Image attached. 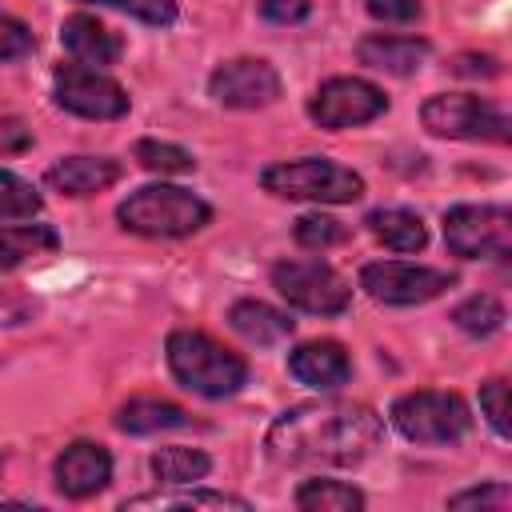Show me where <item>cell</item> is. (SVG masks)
<instances>
[{
	"mask_svg": "<svg viewBox=\"0 0 512 512\" xmlns=\"http://www.w3.org/2000/svg\"><path fill=\"white\" fill-rule=\"evenodd\" d=\"M192 416L172 404V400H156V396H136L128 404L116 408V428L128 436H152V432H168V428H188Z\"/></svg>",
	"mask_w": 512,
	"mask_h": 512,
	"instance_id": "d6986e66",
	"label": "cell"
},
{
	"mask_svg": "<svg viewBox=\"0 0 512 512\" xmlns=\"http://www.w3.org/2000/svg\"><path fill=\"white\" fill-rule=\"evenodd\" d=\"M384 436V420L368 404L312 400L280 412L264 436L268 460L280 468H352Z\"/></svg>",
	"mask_w": 512,
	"mask_h": 512,
	"instance_id": "6da1fadb",
	"label": "cell"
},
{
	"mask_svg": "<svg viewBox=\"0 0 512 512\" xmlns=\"http://www.w3.org/2000/svg\"><path fill=\"white\" fill-rule=\"evenodd\" d=\"M60 236L52 224H16V228H0V272L20 268L28 256L40 252H56Z\"/></svg>",
	"mask_w": 512,
	"mask_h": 512,
	"instance_id": "7402d4cb",
	"label": "cell"
},
{
	"mask_svg": "<svg viewBox=\"0 0 512 512\" xmlns=\"http://www.w3.org/2000/svg\"><path fill=\"white\" fill-rule=\"evenodd\" d=\"M512 504V488L492 480V484H476V488H464L456 496H448V508H508Z\"/></svg>",
	"mask_w": 512,
	"mask_h": 512,
	"instance_id": "4dcf8cb0",
	"label": "cell"
},
{
	"mask_svg": "<svg viewBox=\"0 0 512 512\" xmlns=\"http://www.w3.org/2000/svg\"><path fill=\"white\" fill-rule=\"evenodd\" d=\"M260 184L280 200H312V204H352L364 196V180L328 156L280 160L260 172Z\"/></svg>",
	"mask_w": 512,
	"mask_h": 512,
	"instance_id": "277c9868",
	"label": "cell"
},
{
	"mask_svg": "<svg viewBox=\"0 0 512 512\" xmlns=\"http://www.w3.org/2000/svg\"><path fill=\"white\" fill-rule=\"evenodd\" d=\"M308 12H312L308 0H260V16L268 24H300L308 20Z\"/></svg>",
	"mask_w": 512,
	"mask_h": 512,
	"instance_id": "e575fe53",
	"label": "cell"
},
{
	"mask_svg": "<svg viewBox=\"0 0 512 512\" xmlns=\"http://www.w3.org/2000/svg\"><path fill=\"white\" fill-rule=\"evenodd\" d=\"M36 308L40 304L32 292H24L20 284H0V328H16V324L32 320Z\"/></svg>",
	"mask_w": 512,
	"mask_h": 512,
	"instance_id": "d6a6232c",
	"label": "cell"
},
{
	"mask_svg": "<svg viewBox=\"0 0 512 512\" xmlns=\"http://www.w3.org/2000/svg\"><path fill=\"white\" fill-rule=\"evenodd\" d=\"M296 244H304V248H332V244H344L348 240V228L340 224V220H332V216H324V212H308V216H300L296 220Z\"/></svg>",
	"mask_w": 512,
	"mask_h": 512,
	"instance_id": "83f0119b",
	"label": "cell"
},
{
	"mask_svg": "<svg viewBox=\"0 0 512 512\" xmlns=\"http://www.w3.org/2000/svg\"><path fill=\"white\" fill-rule=\"evenodd\" d=\"M296 508L304 512H360L364 492L344 480H304L296 488Z\"/></svg>",
	"mask_w": 512,
	"mask_h": 512,
	"instance_id": "603a6c76",
	"label": "cell"
},
{
	"mask_svg": "<svg viewBox=\"0 0 512 512\" xmlns=\"http://www.w3.org/2000/svg\"><path fill=\"white\" fill-rule=\"evenodd\" d=\"M480 412L492 424V432L500 440H508V380H484L480 384Z\"/></svg>",
	"mask_w": 512,
	"mask_h": 512,
	"instance_id": "f546056e",
	"label": "cell"
},
{
	"mask_svg": "<svg viewBox=\"0 0 512 512\" xmlns=\"http://www.w3.org/2000/svg\"><path fill=\"white\" fill-rule=\"evenodd\" d=\"M452 72L492 80V76H500V60H496V56H488V52H460V56L452 60Z\"/></svg>",
	"mask_w": 512,
	"mask_h": 512,
	"instance_id": "d590c367",
	"label": "cell"
},
{
	"mask_svg": "<svg viewBox=\"0 0 512 512\" xmlns=\"http://www.w3.org/2000/svg\"><path fill=\"white\" fill-rule=\"evenodd\" d=\"M420 120L432 136H448V140L508 144V136H512V120L504 116V108H496L484 96H468V92H440V96L424 100Z\"/></svg>",
	"mask_w": 512,
	"mask_h": 512,
	"instance_id": "8992f818",
	"label": "cell"
},
{
	"mask_svg": "<svg viewBox=\"0 0 512 512\" xmlns=\"http://www.w3.org/2000/svg\"><path fill=\"white\" fill-rule=\"evenodd\" d=\"M208 96L224 108H268L280 100V72L260 56H236L208 76Z\"/></svg>",
	"mask_w": 512,
	"mask_h": 512,
	"instance_id": "7c38bea8",
	"label": "cell"
},
{
	"mask_svg": "<svg viewBox=\"0 0 512 512\" xmlns=\"http://www.w3.org/2000/svg\"><path fill=\"white\" fill-rule=\"evenodd\" d=\"M384 108H388V96H384L376 84L360 80V76H332V80H324V84L312 92V100H308V116H312L320 128H328V132L368 124V120H376Z\"/></svg>",
	"mask_w": 512,
	"mask_h": 512,
	"instance_id": "8fae6325",
	"label": "cell"
},
{
	"mask_svg": "<svg viewBox=\"0 0 512 512\" xmlns=\"http://www.w3.org/2000/svg\"><path fill=\"white\" fill-rule=\"evenodd\" d=\"M228 324H232L248 344H256V348L280 344V340H288L292 328H296V320H292L288 312H280V308H272V304H264V300H236L232 312H228Z\"/></svg>",
	"mask_w": 512,
	"mask_h": 512,
	"instance_id": "ac0fdd59",
	"label": "cell"
},
{
	"mask_svg": "<svg viewBox=\"0 0 512 512\" xmlns=\"http://www.w3.org/2000/svg\"><path fill=\"white\" fill-rule=\"evenodd\" d=\"M60 44H64L68 56H76L88 68H108L124 52L120 36L112 28H104L96 16H84V12H76V16H68L60 24Z\"/></svg>",
	"mask_w": 512,
	"mask_h": 512,
	"instance_id": "9a60e30c",
	"label": "cell"
},
{
	"mask_svg": "<svg viewBox=\"0 0 512 512\" xmlns=\"http://www.w3.org/2000/svg\"><path fill=\"white\" fill-rule=\"evenodd\" d=\"M444 244L460 260H500L512 252V212L500 204H456L444 212Z\"/></svg>",
	"mask_w": 512,
	"mask_h": 512,
	"instance_id": "52a82bcc",
	"label": "cell"
},
{
	"mask_svg": "<svg viewBox=\"0 0 512 512\" xmlns=\"http://www.w3.org/2000/svg\"><path fill=\"white\" fill-rule=\"evenodd\" d=\"M28 144H32V128L24 120H16V116L0 120V152H24Z\"/></svg>",
	"mask_w": 512,
	"mask_h": 512,
	"instance_id": "8d00e7d4",
	"label": "cell"
},
{
	"mask_svg": "<svg viewBox=\"0 0 512 512\" xmlns=\"http://www.w3.org/2000/svg\"><path fill=\"white\" fill-rule=\"evenodd\" d=\"M452 324L468 336H492L504 328V304L496 296H468L452 308Z\"/></svg>",
	"mask_w": 512,
	"mask_h": 512,
	"instance_id": "d4e9b609",
	"label": "cell"
},
{
	"mask_svg": "<svg viewBox=\"0 0 512 512\" xmlns=\"http://www.w3.org/2000/svg\"><path fill=\"white\" fill-rule=\"evenodd\" d=\"M288 372H292L300 384L316 388V392H332V388L348 384L352 360H348V352H344L336 340H308V344L292 348Z\"/></svg>",
	"mask_w": 512,
	"mask_h": 512,
	"instance_id": "5bb4252c",
	"label": "cell"
},
{
	"mask_svg": "<svg viewBox=\"0 0 512 512\" xmlns=\"http://www.w3.org/2000/svg\"><path fill=\"white\" fill-rule=\"evenodd\" d=\"M84 4H100V8H116L124 16H136L144 24L168 28L176 20V0H84Z\"/></svg>",
	"mask_w": 512,
	"mask_h": 512,
	"instance_id": "f1b7e54d",
	"label": "cell"
},
{
	"mask_svg": "<svg viewBox=\"0 0 512 512\" xmlns=\"http://www.w3.org/2000/svg\"><path fill=\"white\" fill-rule=\"evenodd\" d=\"M136 164L148 168V172H160V176H184L196 168L192 152L180 148V144H168V140H140L136 144Z\"/></svg>",
	"mask_w": 512,
	"mask_h": 512,
	"instance_id": "484cf974",
	"label": "cell"
},
{
	"mask_svg": "<svg viewBox=\"0 0 512 512\" xmlns=\"http://www.w3.org/2000/svg\"><path fill=\"white\" fill-rule=\"evenodd\" d=\"M368 16L380 24H412L420 16V0H364Z\"/></svg>",
	"mask_w": 512,
	"mask_h": 512,
	"instance_id": "836d02e7",
	"label": "cell"
},
{
	"mask_svg": "<svg viewBox=\"0 0 512 512\" xmlns=\"http://www.w3.org/2000/svg\"><path fill=\"white\" fill-rule=\"evenodd\" d=\"M0 472H4V456H0Z\"/></svg>",
	"mask_w": 512,
	"mask_h": 512,
	"instance_id": "74e56055",
	"label": "cell"
},
{
	"mask_svg": "<svg viewBox=\"0 0 512 512\" xmlns=\"http://www.w3.org/2000/svg\"><path fill=\"white\" fill-rule=\"evenodd\" d=\"M32 48H36V36L28 32V24H20L16 16L0 12V64L24 60V56H32Z\"/></svg>",
	"mask_w": 512,
	"mask_h": 512,
	"instance_id": "1f68e13d",
	"label": "cell"
},
{
	"mask_svg": "<svg viewBox=\"0 0 512 512\" xmlns=\"http://www.w3.org/2000/svg\"><path fill=\"white\" fill-rule=\"evenodd\" d=\"M116 220L124 232H136V236L176 240V236L200 232L212 220V208L180 184H144L128 200H120Z\"/></svg>",
	"mask_w": 512,
	"mask_h": 512,
	"instance_id": "3957f363",
	"label": "cell"
},
{
	"mask_svg": "<svg viewBox=\"0 0 512 512\" xmlns=\"http://www.w3.org/2000/svg\"><path fill=\"white\" fill-rule=\"evenodd\" d=\"M52 476H56V488L68 500H88V496H96V492L108 488V480H112V456L96 440H76V444H68L56 456Z\"/></svg>",
	"mask_w": 512,
	"mask_h": 512,
	"instance_id": "4fadbf2b",
	"label": "cell"
},
{
	"mask_svg": "<svg viewBox=\"0 0 512 512\" xmlns=\"http://www.w3.org/2000/svg\"><path fill=\"white\" fill-rule=\"evenodd\" d=\"M128 508H152V512H248L252 504L244 496H232V492H212V488H192V492H144V496H132L124 500V512Z\"/></svg>",
	"mask_w": 512,
	"mask_h": 512,
	"instance_id": "ffe728a7",
	"label": "cell"
},
{
	"mask_svg": "<svg viewBox=\"0 0 512 512\" xmlns=\"http://www.w3.org/2000/svg\"><path fill=\"white\" fill-rule=\"evenodd\" d=\"M360 64L368 68H380V72H392V76H412L424 60H428V40L420 36H364L360 48H356Z\"/></svg>",
	"mask_w": 512,
	"mask_h": 512,
	"instance_id": "e0dca14e",
	"label": "cell"
},
{
	"mask_svg": "<svg viewBox=\"0 0 512 512\" xmlns=\"http://www.w3.org/2000/svg\"><path fill=\"white\" fill-rule=\"evenodd\" d=\"M456 284L452 272L444 268H428V264H404V260H376L360 268V288L376 300V304H392V308H412V304H428L440 292H448Z\"/></svg>",
	"mask_w": 512,
	"mask_h": 512,
	"instance_id": "9c48e42d",
	"label": "cell"
},
{
	"mask_svg": "<svg viewBox=\"0 0 512 512\" xmlns=\"http://www.w3.org/2000/svg\"><path fill=\"white\" fill-rule=\"evenodd\" d=\"M392 428L412 444H456L472 428V412L456 392H408L392 404Z\"/></svg>",
	"mask_w": 512,
	"mask_h": 512,
	"instance_id": "5b68a950",
	"label": "cell"
},
{
	"mask_svg": "<svg viewBox=\"0 0 512 512\" xmlns=\"http://www.w3.org/2000/svg\"><path fill=\"white\" fill-rule=\"evenodd\" d=\"M52 100L84 120H120L128 112V92L88 64H60L52 76Z\"/></svg>",
	"mask_w": 512,
	"mask_h": 512,
	"instance_id": "30bf717a",
	"label": "cell"
},
{
	"mask_svg": "<svg viewBox=\"0 0 512 512\" xmlns=\"http://www.w3.org/2000/svg\"><path fill=\"white\" fill-rule=\"evenodd\" d=\"M36 212H40V192L28 180H20L16 172L0 168V220H24Z\"/></svg>",
	"mask_w": 512,
	"mask_h": 512,
	"instance_id": "4316f807",
	"label": "cell"
},
{
	"mask_svg": "<svg viewBox=\"0 0 512 512\" xmlns=\"http://www.w3.org/2000/svg\"><path fill=\"white\" fill-rule=\"evenodd\" d=\"M364 224L392 252H420L428 244V228L412 208H372Z\"/></svg>",
	"mask_w": 512,
	"mask_h": 512,
	"instance_id": "44dd1931",
	"label": "cell"
},
{
	"mask_svg": "<svg viewBox=\"0 0 512 512\" xmlns=\"http://www.w3.org/2000/svg\"><path fill=\"white\" fill-rule=\"evenodd\" d=\"M168 352V368L180 380V388L208 396V400H224L232 392L244 388L248 380V364L244 356H236L232 348H224L220 340H212L208 332L196 328H176L164 344Z\"/></svg>",
	"mask_w": 512,
	"mask_h": 512,
	"instance_id": "7a4b0ae2",
	"label": "cell"
},
{
	"mask_svg": "<svg viewBox=\"0 0 512 512\" xmlns=\"http://www.w3.org/2000/svg\"><path fill=\"white\" fill-rule=\"evenodd\" d=\"M208 468H212V460H208L200 448H180V444H172V448H160V452L152 456V476H156L160 484H168V488L204 480Z\"/></svg>",
	"mask_w": 512,
	"mask_h": 512,
	"instance_id": "cb8c5ba5",
	"label": "cell"
},
{
	"mask_svg": "<svg viewBox=\"0 0 512 512\" xmlns=\"http://www.w3.org/2000/svg\"><path fill=\"white\" fill-rule=\"evenodd\" d=\"M120 180V164L112 156H64L48 168V184L64 196H92Z\"/></svg>",
	"mask_w": 512,
	"mask_h": 512,
	"instance_id": "2e32d148",
	"label": "cell"
},
{
	"mask_svg": "<svg viewBox=\"0 0 512 512\" xmlns=\"http://www.w3.org/2000/svg\"><path fill=\"white\" fill-rule=\"evenodd\" d=\"M272 288L300 312L340 316L352 304L348 280L324 260H280L272 264Z\"/></svg>",
	"mask_w": 512,
	"mask_h": 512,
	"instance_id": "ba28073f",
	"label": "cell"
}]
</instances>
